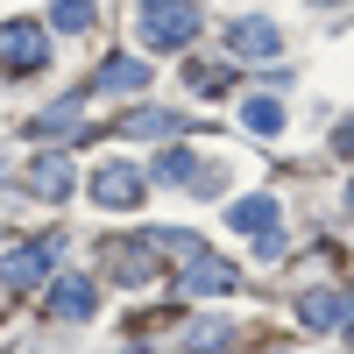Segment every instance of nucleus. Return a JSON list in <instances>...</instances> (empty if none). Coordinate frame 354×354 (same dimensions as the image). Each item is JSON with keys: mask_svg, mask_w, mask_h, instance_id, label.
<instances>
[{"mask_svg": "<svg viewBox=\"0 0 354 354\" xmlns=\"http://www.w3.org/2000/svg\"><path fill=\"white\" fill-rule=\"evenodd\" d=\"M135 36H142V50H185L198 36V0H142Z\"/></svg>", "mask_w": 354, "mask_h": 354, "instance_id": "nucleus-1", "label": "nucleus"}, {"mask_svg": "<svg viewBox=\"0 0 354 354\" xmlns=\"http://www.w3.org/2000/svg\"><path fill=\"white\" fill-rule=\"evenodd\" d=\"M43 28L36 21H8V28H0V64H8V71H36L43 64Z\"/></svg>", "mask_w": 354, "mask_h": 354, "instance_id": "nucleus-2", "label": "nucleus"}, {"mask_svg": "<svg viewBox=\"0 0 354 354\" xmlns=\"http://www.w3.org/2000/svg\"><path fill=\"white\" fill-rule=\"evenodd\" d=\"M50 262H57V241H28V248H15V255H8V270H0V283H8V290H36Z\"/></svg>", "mask_w": 354, "mask_h": 354, "instance_id": "nucleus-3", "label": "nucleus"}, {"mask_svg": "<svg viewBox=\"0 0 354 354\" xmlns=\"http://www.w3.org/2000/svg\"><path fill=\"white\" fill-rule=\"evenodd\" d=\"M163 185H185V192H220L227 185V170H213V163H205V156H185V149H177V156H163Z\"/></svg>", "mask_w": 354, "mask_h": 354, "instance_id": "nucleus-4", "label": "nucleus"}, {"mask_svg": "<svg viewBox=\"0 0 354 354\" xmlns=\"http://www.w3.org/2000/svg\"><path fill=\"white\" fill-rule=\"evenodd\" d=\"M93 198H100V205H113V213H121V205H135V198H142V170L106 163V170L93 177Z\"/></svg>", "mask_w": 354, "mask_h": 354, "instance_id": "nucleus-5", "label": "nucleus"}, {"mask_svg": "<svg viewBox=\"0 0 354 354\" xmlns=\"http://www.w3.org/2000/svg\"><path fill=\"white\" fill-rule=\"evenodd\" d=\"M283 50V36L270 21H234V57H248V64H270V57Z\"/></svg>", "mask_w": 354, "mask_h": 354, "instance_id": "nucleus-6", "label": "nucleus"}, {"mask_svg": "<svg viewBox=\"0 0 354 354\" xmlns=\"http://www.w3.org/2000/svg\"><path fill=\"white\" fill-rule=\"evenodd\" d=\"M28 185H36L43 198H64V192H71V156H36Z\"/></svg>", "mask_w": 354, "mask_h": 354, "instance_id": "nucleus-7", "label": "nucleus"}, {"mask_svg": "<svg viewBox=\"0 0 354 354\" xmlns=\"http://www.w3.org/2000/svg\"><path fill=\"white\" fill-rule=\"evenodd\" d=\"M50 305H57V319H93V283H85V277H64Z\"/></svg>", "mask_w": 354, "mask_h": 354, "instance_id": "nucleus-8", "label": "nucleus"}, {"mask_svg": "<svg viewBox=\"0 0 354 354\" xmlns=\"http://www.w3.org/2000/svg\"><path fill=\"white\" fill-rule=\"evenodd\" d=\"M142 78H149V71H142V64H128V57H113V64L100 71V93H135Z\"/></svg>", "mask_w": 354, "mask_h": 354, "instance_id": "nucleus-9", "label": "nucleus"}, {"mask_svg": "<svg viewBox=\"0 0 354 354\" xmlns=\"http://www.w3.org/2000/svg\"><path fill=\"white\" fill-rule=\"evenodd\" d=\"M241 121H248L255 135H277V128H283V106H277V100H241Z\"/></svg>", "mask_w": 354, "mask_h": 354, "instance_id": "nucleus-10", "label": "nucleus"}, {"mask_svg": "<svg viewBox=\"0 0 354 354\" xmlns=\"http://www.w3.org/2000/svg\"><path fill=\"white\" fill-rule=\"evenodd\" d=\"M50 21H57V28H71V36H85V28H93V0H57Z\"/></svg>", "mask_w": 354, "mask_h": 354, "instance_id": "nucleus-11", "label": "nucleus"}, {"mask_svg": "<svg viewBox=\"0 0 354 354\" xmlns=\"http://www.w3.org/2000/svg\"><path fill=\"white\" fill-rule=\"evenodd\" d=\"M298 319H305V326H333V319H340V298H326V290H319V298L298 305Z\"/></svg>", "mask_w": 354, "mask_h": 354, "instance_id": "nucleus-12", "label": "nucleus"}, {"mask_svg": "<svg viewBox=\"0 0 354 354\" xmlns=\"http://www.w3.org/2000/svg\"><path fill=\"white\" fill-rule=\"evenodd\" d=\"M192 347H198V354H220V347H227V326H220V319H198V326H192Z\"/></svg>", "mask_w": 354, "mask_h": 354, "instance_id": "nucleus-13", "label": "nucleus"}, {"mask_svg": "<svg viewBox=\"0 0 354 354\" xmlns=\"http://www.w3.org/2000/svg\"><path fill=\"white\" fill-rule=\"evenodd\" d=\"M177 128V113H135L128 121V135H170Z\"/></svg>", "mask_w": 354, "mask_h": 354, "instance_id": "nucleus-14", "label": "nucleus"}, {"mask_svg": "<svg viewBox=\"0 0 354 354\" xmlns=\"http://www.w3.org/2000/svg\"><path fill=\"white\" fill-rule=\"evenodd\" d=\"M333 142H340V149H347V156H354V121H347V128H340V135H333Z\"/></svg>", "mask_w": 354, "mask_h": 354, "instance_id": "nucleus-15", "label": "nucleus"}, {"mask_svg": "<svg viewBox=\"0 0 354 354\" xmlns=\"http://www.w3.org/2000/svg\"><path fill=\"white\" fill-rule=\"evenodd\" d=\"M347 213H354V185H347Z\"/></svg>", "mask_w": 354, "mask_h": 354, "instance_id": "nucleus-16", "label": "nucleus"}, {"mask_svg": "<svg viewBox=\"0 0 354 354\" xmlns=\"http://www.w3.org/2000/svg\"><path fill=\"white\" fill-rule=\"evenodd\" d=\"M312 8H333V0H312Z\"/></svg>", "mask_w": 354, "mask_h": 354, "instance_id": "nucleus-17", "label": "nucleus"}]
</instances>
